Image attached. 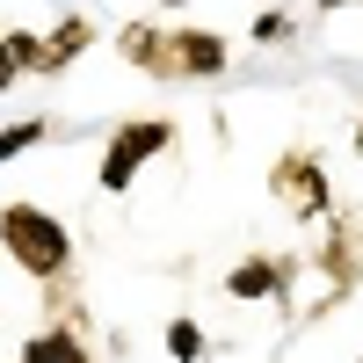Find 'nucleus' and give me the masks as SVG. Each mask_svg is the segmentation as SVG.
Instances as JSON below:
<instances>
[{"label": "nucleus", "mask_w": 363, "mask_h": 363, "mask_svg": "<svg viewBox=\"0 0 363 363\" xmlns=\"http://www.w3.org/2000/svg\"><path fill=\"white\" fill-rule=\"evenodd\" d=\"M356 153H363V116H356Z\"/></svg>", "instance_id": "12"}, {"label": "nucleus", "mask_w": 363, "mask_h": 363, "mask_svg": "<svg viewBox=\"0 0 363 363\" xmlns=\"http://www.w3.org/2000/svg\"><path fill=\"white\" fill-rule=\"evenodd\" d=\"M233 66V44L218 29H167V80H218Z\"/></svg>", "instance_id": "4"}, {"label": "nucleus", "mask_w": 363, "mask_h": 363, "mask_svg": "<svg viewBox=\"0 0 363 363\" xmlns=\"http://www.w3.org/2000/svg\"><path fill=\"white\" fill-rule=\"evenodd\" d=\"M356 363H363V356H356Z\"/></svg>", "instance_id": "14"}, {"label": "nucleus", "mask_w": 363, "mask_h": 363, "mask_svg": "<svg viewBox=\"0 0 363 363\" xmlns=\"http://www.w3.org/2000/svg\"><path fill=\"white\" fill-rule=\"evenodd\" d=\"M269 189H277V203L291 211V218H335V189H327V167L313 153H284L277 167H269Z\"/></svg>", "instance_id": "3"}, {"label": "nucleus", "mask_w": 363, "mask_h": 363, "mask_svg": "<svg viewBox=\"0 0 363 363\" xmlns=\"http://www.w3.org/2000/svg\"><path fill=\"white\" fill-rule=\"evenodd\" d=\"M313 8H320V15H335V8H363V0H313Z\"/></svg>", "instance_id": "11"}, {"label": "nucleus", "mask_w": 363, "mask_h": 363, "mask_svg": "<svg viewBox=\"0 0 363 363\" xmlns=\"http://www.w3.org/2000/svg\"><path fill=\"white\" fill-rule=\"evenodd\" d=\"M160 8H189V0H160Z\"/></svg>", "instance_id": "13"}, {"label": "nucleus", "mask_w": 363, "mask_h": 363, "mask_svg": "<svg viewBox=\"0 0 363 363\" xmlns=\"http://www.w3.org/2000/svg\"><path fill=\"white\" fill-rule=\"evenodd\" d=\"M160 342H167V356H174V363H203V349H211V342H203V327H196L189 313L167 320V335H160Z\"/></svg>", "instance_id": "9"}, {"label": "nucleus", "mask_w": 363, "mask_h": 363, "mask_svg": "<svg viewBox=\"0 0 363 363\" xmlns=\"http://www.w3.org/2000/svg\"><path fill=\"white\" fill-rule=\"evenodd\" d=\"M247 37H255L262 51H277V44H291V37H298V15H291V8H262Z\"/></svg>", "instance_id": "10"}, {"label": "nucleus", "mask_w": 363, "mask_h": 363, "mask_svg": "<svg viewBox=\"0 0 363 363\" xmlns=\"http://www.w3.org/2000/svg\"><path fill=\"white\" fill-rule=\"evenodd\" d=\"M116 51H124V66L167 80V29H153V22H124V29H116Z\"/></svg>", "instance_id": "6"}, {"label": "nucleus", "mask_w": 363, "mask_h": 363, "mask_svg": "<svg viewBox=\"0 0 363 363\" xmlns=\"http://www.w3.org/2000/svg\"><path fill=\"white\" fill-rule=\"evenodd\" d=\"M15 363H95V356H87L80 327H37V335L22 342V356H15Z\"/></svg>", "instance_id": "7"}, {"label": "nucleus", "mask_w": 363, "mask_h": 363, "mask_svg": "<svg viewBox=\"0 0 363 363\" xmlns=\"http://www.w3.org/2000/svg\"><path fill=\"white\" fill-rule=\"evenodd\" d=\"M0 247H8V262L29 284H58L73 269V225L58 218V211L15 196V203H0Z\"/></svg>", "instance_id": "1"}, {"label": "nucleus", "mask_w": 363, "mask_h": 363, "mask_svg": "<svg viewBox=\"0 0 363 363\" xmlns=\"http://www.w3.org/2000/svg\"><path fill=\"white\" fill-rule=\"evenodd\" d=\"M44 138H51V116H22V124H8V131H0V167L22 160V153H37Z\"/></svg>", "instance_id": "8"}, {"label": "nucleus", "mask_w": 363, "mask_h": 363, "mask_svg": "<svg viewBox=\"0 0 363 363\" xmlns=\"http://www.w3.org/2000/svg\"><path fill=\"white\" fill-rule=\"evenodd\" d=\"M87 44H95V22H87V15H66V22H51V29H37V66H29V73L58 80V73H66L73 58L87 51Z\"/></svg>", "instance_id": "5"}, {"label": "nucleus", "mask_w": 363, "mask_h": 363, "mask_svg": "<svg viewBox=\"0 0 363 363\" xmlns=\"http://www.w3.org/2000/svg\"><path fill=\"white\" fill-rule=\"evenodd\" d=\"M174 145V116H124L109 131L102 160H95V189L102 196H131V182L145 174V160H160Z\"/></svg>", "instance_id": "2"}]
</instances>
